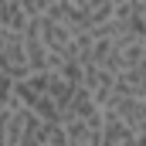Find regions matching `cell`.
<instances>
[{
    "mask_svg": "<svg viewBox=\"0 0 146 146\" xmlns=\"http://www.w3.org/2000/svg\"><path fill=\"white\" fill-rule=\"evenodd\" d=\"M61 129H65V143L68 146H95L99 139V122H82V119H61Z\"/></svg>",
    "mask_w": 146,
    "mask_h": 146,
    "instance_id": "1",
    "label": "cell"
},
{
    "mask_svg": "<svg viewBox=\"0 0 146 146\" xmlns=\"http://www.w3.org/2000/svg\"><path fill=\"white\" fill-rule=\"evenodd\" d=\"M27 17H24V7H21V0H0V31L3 34H24L27 31Z\"/></svg>",
    "mask_w": 146,
    "mask_h": 146,
    "instance_id": "2",
    "label": "cell"
},
{
    "mask_svg": "<svg viewBox=\"0 0 146 146\" xmlns=\"http://www.w3.org/2000/svg\"><path fill=\"white\" fill-rule=\"evenodd\" d=\"M75 92H78L75 85H68V82H65V78H61L58 72H51V82H48V95H44V99L54 106V112H58V115H65V112H68V106H72V99H75Z\"/></svg>",
    "mask_w": 146,
    "mask_h": 146,
    "instance_id": "3",
    "label": "cell"
},
{
    "mask_svg": "<svg viewBox=\"0 0 146 146\" xmlns=\"http://www.w3.org/2000/svg\"><path fill=\"white\" fill-rule=\"evenodd\" d=\"M68 119H82V122H99V109H95V102L78 88L75 92V99H72V106H68V112H65ZM61 115V119H65Z\"/></svg>",
    "mask_w": 146,
    "mask_h": 146,
    "instance_id": "4",
    "label": "cell"
}]
</instances>
